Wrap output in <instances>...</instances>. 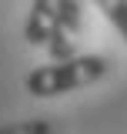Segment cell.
Segmentation results:
<instances>
[{"instance_id": "cell-1", "label": "cell", "mask_w": 127, "mask_h": 134, "mask_svg": "<svg viewBox=\"0 0 127 134\" xmlns=\"http://www.w3.org/2000/svg\"><path fill=\"white\" fill-rule=\"evenodd\" d=\"M107 74V60L104 57H67V60H54L47 67H33L27 74V91L33 97H57V94H70L80 87H90Z\"/></svg>"}, {"instance_id": "cell-2", "label": "cell", "mask_w": 127, "mask_h": 134, "mask_svg": "<svg viewBox=\"0 0 127 134\" xmlns=\"http://www.w3.org/2000/svg\"><path fill=\"white\" fill-rule=\"evenodd\" d=\"M67 27L70 34L80 30V3L77 0H33L30 14H27V27H24V37L33 47H47L50 37Z\"/></svg>"}, {"instance_id": "cell-4", "label": "cell", "mask_w": 127, "mask_h": 134, "mask_svg": "<svg viewBox=\"0 0 127 134\" xmlns=\"http://www.w3.org/2000/svg\"><path fill=\"white\" fill-rule=\"evenodd\" d=\"M74 34L67 30V27H60V30L50 37V44H47V50H50V57L54 60H67V57H74V40H70Z\"/></svg>"}, {"instance_id": "cell-3", "label": "cell", "mask_w": 127, "mask_h": 134, "mask_svg": "<svg viewBox=\"0 0 127 134\" xmlns=\"http://www.w3.org/2000/svg\"><path fill=\"white\" fill-rule=\"evenodd\" d=\"M90 3L111 20V27L120 34V40L127 44V0H90Z\"/></svg>"}, {"instance_id": "cell-5", "label": "cell", "mask_w": 127, "mask_h": 134, "mask_svg": "<svg viewBox=\"0 0 127 134\" xmlns=\"http://www.w3.org/2000/svg\"><path fill=\"white\" fill-rule=\"evenodd\" d=\"M0 134H50V121H44V117H30V121H14V124L0 127Z\"/></svg>"}]
</instances>
